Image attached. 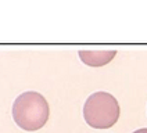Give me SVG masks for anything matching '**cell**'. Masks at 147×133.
<instances>
[{
    "label": "cell",
    "mask_w": 147,
    "mask_h": 133,
    "mask_svg": "<svg viewBox=\"0 0 147 133\" xmlns=\"http://www.w3.org/2000/svg\"><path fill=\"white\" fill-rule=\"evenodd\" d=\"M121 114L119 104L111 93L96 91L90 94L83 105V118L94 129H108L114 126Z\"/></svg>",
    "instance_id": "7a4b0ae2"
},
{
    "label": "cell",
    "mask_w": 147,
    "mask_h": 133,
    "mask_svg": "<svg viewBox=\"0 0 147 133\" xmlns=\"http://www.w3.org/2000/svg\"><path fill=\"white\" fill-rule=\"evenodd\" d=\"M133 133H147V128H143V129H138V130H135Z\"/></svg>",
    "instance_id": "277c9868"
},
{
    "label": "cell",
    "mask_w": 147,
    "mask_h": 133,
    "mask_svg": "<svg viewBox=\"0 0 147 133\" xmlns=\"http://www.w3.org/2000/svg\"><path fill=\"white\" fill-rule=\"evenodd\" d=\"M13 118L21 129L35 132L49 121L50 108L47 100L38 91H25L13 104Z\"/></svg>",
    "instance_id": "6da1fadb"
},
{
    "label": "cell",
    "mask_w": 147,
    "mask_h": 133,
    "mask_svg": "<svg viewBox=\"0 0 147 133\" xmlns=\"http://www.w3.org/2000/svg\"><path fill=\"white\" fill-rule=\"evenodd\" d=\"M79 58L83 64L89 66H104L107 65L111 60H114V57L117 56V51L115 50H81L79 53Z\"/></svg>",
    "instance_id": "3957f363"
}]
</instances>
